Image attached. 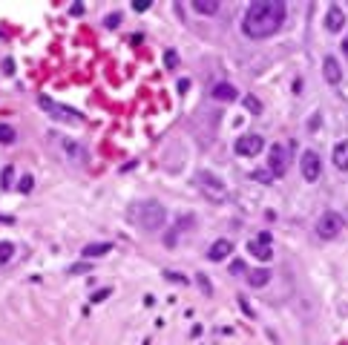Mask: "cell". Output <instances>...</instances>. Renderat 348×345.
I'll list each match as a JSON object with an SVG mask.
<instances>
[{
	"label": "cell",
	"instance_id": "obj_27",
	"mask_svg": "<svg viewBox=\"0 0 348 345\" xmlns=\"http://www.w3.org/2000/svg\"><path fill=\"white\" fill-rule=\"evenodd\" d=\"M12 173H15L12 167H6V170H3V178H0V184H3V190H6V187L12 184Z\"/></svg>",
	"mask_w": 348,
	"mask_h": 345
},
{
	"label": "cell",
	"instance_id": "obj_20",
	"mask_svg": "<svg viewBox=\"0 0 348 345\" xmlns=\"http://www.w3.org/2000/svg\"><path fill=\"white\" fill-rule=\"evenodd\" d=\"M15 138H18V133L9 124H0V144H15Z\"/></svg>",
	"mask_w": 348,
	"mask_h": 345
},
{
	"label": "cell",
	"instance_id": "obj_9",
	"mask_svg": "<svg viewBox=\"0 0 348 345\" xmlns=\"http://www.w3.org/2000/svg\"><path fill=\"white\" fill-rule=\"evenodd\" d=\"M190 224H193V219H190V216H181L179 224H173V227L164 233V248H176V242H179V233H181V230H187Z\"/></svg>",
	"mask_w": 348,
	"mask_h": 345
},
{
	"label": "cell",
	"instance_id": "obj_35",
	"mask_svg": "<svg viewBox=\"0 0 348 345\" xmlns=\"http://www.w3.org/2000/svg\"><path fill=\"white\" fill-rule=\"evenodd\" d=\"M256 239H259V242H265V245H270V233H259Z\"/></svg>",
	"mask_w": 348,
	"mask_h": 345
},
{
	"label": "cell",
	"instance_id": "obj_5",
	"mask_svg": "<svg viewBox=\"0 0 348 345\" xmlns=\"http://www.w3.org/2000/svg\"><path fill=\"white\" fill-rule=\"evenodd\" d=\"M299 170H302V178L308 184H314L317 178L322 176V161H320V152L314 150H305L302 159H299Z\"/></svg>",
	"mask_w": 348,
	"mask_h": 345
},
{
	"label": "cell",
	"instance_id": "obj_30",
	"mask_svg": "<svg viewBox=\"0 0 348 345\" xmlns=\"http://www.w3.org/2000/svg\"><path fill=\"white\" fill-rule=\"evenodd\" d=\"M90 271V265L87 262H81V265H72V274H87Z\"/></svg>",
	"mask_w": 348,
	"mask_h": 345
},
{
	"label": "cell",
	"instance_id": "obj_33",
	"mask_svg": "<svg viewBox=\"0 0 348 345\" xmlns=\"http://www.w3.org/2000/svg\"><path fill=\"white\" fill-rule=\"evenodd\" d=\"M3 72H6V75H12V72H15V63L6 61V63H3Z\"/></svg>",
	"mask_w": 348,
	"mask_h": 345
},
{
	"label": "cell",
	"instance_id": "obj_32",
	"mask_svg": "<svg viewBox=\"0 0 348 345\" xmlns=\"http://www.w3.org/2000/svg\"><path fill=\"white\" fill-rule=\"evenodd\" d=\"M72 15H81V12H84V3H72Z\"/></svg>",
	"mask_w": 348,
	"mask_h": 345
},
{
	"label": "cell",
	"instance_id": "obj_29",
	"mask_svg": "<svg viewBox=\"0 0 348 345\" xmlns=\"http://www.w3.org/2000/svg\"><path fill=\"white\" fill-rule=\"evenodd\" d=\"M109 293H112L109 288H104V291H98V293H92V302H104V299L109 296Z\"/></svg>",
	"mask_w": 348,
	"mask_h": 345
},
{
	"label": "cell",
	"instance_id": "obj_14",
	"mask_svg": "<svg viewBox=\"0 0 348 345\" xmlns=\"http://www.w3.org/2000/svg\"><path fill=\"white\" fill-rule=\"evenodd\" d=\"M210 95L216 98V101H236V95H239V92H236V87H233V84H216L213 89H210Z\"/></svg>",
	"mask_w": 348,
	"mask_h": 345
},
{
	"label": "cell",
	"instance_id": "obj_15",
	"mask_svg": "<svg viewBox=\"0 0 348 345\" xmlns=\"http://www.w3.org/2000/svg\"><path fill=\"white\" fill-rule=\"evenodd\" d=\"M334 167L348 170V141H339L337 147H334Z\"/></svg>",
	"mask_w": 348,
	"mask_h": 345
},
{
	"label": "cell",
	"instance_id": "obj_7",
	"mask_svg": "<svg viewBox=\"0 0 348 345\" xmlns=\"http://www.w3.org/2000/svg\"><path fill=\"white\" fill-rule=\"evenodd\" d=\"M41 101V106H44L49 115H55V118H61V121H81V115L78 112H72V109H63L61 104H55V101H49L46 95H41L37 98Z\"/></svg>",
	"mask_w": 348,
	"mask_h": 345
},
{
	"label": "cell",
	"instance_id": "obj_3",
	"mask_svg": "<svg viewBox=\"0 0 348 345\" xmlns=\"http://www.w3.org/2000/svg\"><path fill=\"white\" fill-rule=\"evenodd\" d=\"M339 230H342V216L334 210H325L317 221V236L320 239H334V236H339Z\"/></svg>",
	"mask_w": 348,
	"mask_h": 345
},
{
	"label": "cell",
	"instance_id": "obj_18",
	"mask_svg": "<svg viewBox=\"0 0 348 345\" xmlns=\"http://www.w3.org/2000/svg\"><path fill=\"white\" fill-rule=\"evenodd\" d=\"M193 9H196L199 15H216V12H219V3H216V0H193Z\"/></svg>",
	"mask_w": 348,
	"mask_h": 345
},
{
	"label": "cell",
	"instance_id": "obj_8",
	"mask_svg": "<svg viewBox=\"0 0 348 345\" xmlns=\"http://www.w3.org/2000/svg\"><path fill=\"white\" fill-rule=\"evenodd\" d=\"M322 75H325V84H331V87H337V84H342V66H339L337 58H325L322 61Z\"/></svg>",
	"mask_w": 348,
	"mask_h": 345
},
{
	"label": "cell",
	"instance_id": "obj_19",
	"mask_svg": "<svg viewBox=\"0 0 348 345\" xmlns=\"http://www.w3.org/2000/svg\"><path fill=\"white\" fill-rule=\"evenodd\" d=\"M12 256H15V245L12 242H0V265L12 262Z\"/></svg>",
	"mask_w": 348,
	"mask_h": 345
},
{
	"label": "cell",
	"instance_id": "obj_11",
	"mask_svg": "<svg viewBox=\"0 0 348 345\" xmlns=\"http://www.w3.org/2000/svg\"><path fill=\"white\" fill-rule=\"evenodd\" d=\"M230 253H233V242H230V239H219V242H213V248L207 250L210 262H222V259H227Z\"/></svg>",
	"mask_w": 348,
	"mask_h": 345
},
{
	"label": "cell",
	"instance_id": "obj_31",
	"mask_svg": "<svg viewBox=\"0 0 348 345\" xmlns=\"http://www.w3.org/2000/svg\"><path fill=\"white\" fill-rule=\"evenodd\" d=\"M242 271H245V262H239V259H236V262L230 265V274H242Z\"/></svg>",
	"mask_w": 348,
	"mask_h": 345
},
{
	"label": "cell",
	"instance_id": "obj_21",
	"mask_svg": "<svg viewBox=\"0 0 348 345\" xmlns=\"http://www.w3.org/2000/svg\"><path fill=\"white\" fill-rule=\"evenodd\" d=\"M164 63H167V69H176V66H179V52H176V49H167Z\"/></svg>",
	"mask_w": 348,
	"mask_h": 345
},
{
	"label": "cell",
	"instance_id": "obj_34",
	"mask_svg": "<svg viewBox=\"0 0 348 345\" xmlns=\"http://www.w3.org/2000/svg\"><path fill=\"white\" fill-rule=\"evenodd\" d=\"M239 305H242V311H245V314H248V317H253V311H250V305L245 299H239Z\"/></svg>",
	"mask_w": 348,
	"mask_h": 345
},
{
	"label": "cell",
	"instance_id": "obj_6",
	"mask_svg": "<svg viewBox=\"0 0 348 345\" xmlns=\"http://www.w3.org/2000/svg\"><path fill=\"white\" fill-rule=\"evenodd\" d=\"M268 164H270V173L274 176H285L288 173V164H291V156H288V150L282 147V144H274L268 152Z\"/></svg>",
	"mask_w": 348,
	"mask_h": 345
},
{
	"label": "cell",
	"instance_id": "obj_17",
	"mask_svg": "<svg viewBox=\"0 0 348 345\" xmlns=\"http://www.w3.org/2000/svg\"><path fill=\"white\" fill-rule=\"evenodd\" d=\"M248 282L253 285V288H265V285L270 282V271H268V267H259V271L248 274Z\"/></svg>",
	"mask_w": 348,
	"mask_h": 345
},
{
	"label": "cell",
	"instance_id": "obj_25",
	"mask_svg": "<svg viewBox=\"0 0 348 345\" xmlns=\"http://www.w3.org/2000/svg\"><path fill=\"white\" fill-rule=\"evenodd\" d=\"M20 193H29V190H32V187H35V178H32V176H23V178H20Z\"/></svg>",
	"mask_w": 348,
	"mask_h": 345
},
{
	"label": "cell",
	"instance_id": "obj_13",
	"mask_svg": "<svg viewBox=\"0 0 348 345\" xmlns=\"http://www.w3.org/2000/svg\"><path fill=\"white\" fill-rule=\"evenodd\" d=\"M199 184L205 187L207 193L213 190V193L219 196V199H222V196H224V184H222V181H219V178L213 176V173H199Z\"/></svg>",
	"mask_w": 348,
	"mask_h": 345
},
{
	"label": "cell",
	"instance_id": "obj_22",
	"mask_svg": "<svg viewBox=\"0 0 348 345\" xmlns=\"http://www.w3.org/2000/svg\"><path fill=\"white\" fill-rule=\"evenodd\" d=\"M250 176L256 178V181H262V184H270V181H274V176H270L268 170H253Z\"/></svg>",
	"mask_w": 348,
	"mask_h": 345
},
{
	"label": "cell",
	"instance_id": "obj_36",
	"mask_svg": "<svg viewBox=\"0 0 348 345\" xmlns=\"http://www.w3.org/2000/svg\"><path fill=\"white\" fill-rule=\"evenodd\" d=\"M342 52L348 55V37H345V41H342Z\"/></svg>",
	"mask_w": 348,
	"mask_h": 345
},
{
	"label": "cell",
	"instance_id": "obj_28",
	"mask_svg": "<svg viewBox=\"0 0 348 345\" xmlns=\"http://www.w3.org/2000/svg\"><path fill=\"white\" fill-rule=\"evenodd\" d=\"M133 9L135 12H147L150 9V0H133Z\"/></svg>",
	"mask_w": 348,
	"mask_h": 345
},
{
	"label": "cell",
	"instance_id": "obj_24",
	"mask_svg": "<svg viewBox=\"0 0 348 345\" xmlns=\"http://www.w3.org/2000/svg\"><path fill=\"white\" fill-rule=\"evenodd\" d=\"M245 106H248V112H262V104L253 95H245Z\"/></svg>",
	"mask_w": 348,
	"mask_h": 345
},
{
	"label": "cell",
	"instance_id": "obj_16",
	"mask_svg": "<svg viewBox=\"0 0 348 345\" xmlns=\"http://www.w3.org/2000/svg\"><path fill=\"white\" fill-rule=\"evenodd\" d=\"M109 250H112V245L109 242H95V245H87L84 248V256L92 259V256H107Z\"/></svg>",
	"mask_w": 348,
	"mask_h": 345
},
{
	"label": "cell",
	"instance_id": "obj_10",
	"mask_svg": "<svg viewBox=\"0 0 348 345\" xmlns=\"http://www.w3.org/2000/svg\"><path fill=\"white\" fill-rule=\"evenodd\" d=\"M342 26H345L342 9H339V6H328V12H325V29H328V32H339Z\"/></svg>",
	"mask_w": 348,
	"mask_h": 345
},
{
	"label": "cell",
	"instance_id": "obj_26",
	"mask_svg": "<svg viewBox=\"0 0 348 345\" xmlns=\"http://www.w3.org/2000/svg\"><path fill=\"white\" fill-rule=\"evenodd\" d=\"M118 23H121V15H118V12H112V15H109V18L104 20V26H107V29H115Z\"/></svg>",
	"mask_w": 348,
	"mask_h": 345
},
{
	"label": "cell",
	"instance_id": "obj_23",
	"mask_svg": "<svg viewBox=\"0 0 348 345\" xmlns=\"http://www.w3.org/2000/svg\"><path fill=\"white\" fill-rule=\"evenodd\" d=\"M196 282H199V288H202V293H213V285H210V279H207L205 274H199Z\"/></svg>",
	"mask_w": 348,
	"mask_h": 345
},
{
	"label": "cell",
	"instance_id": "obj_1",
	"mask_svg": "<svg viewBox=\"0 0 348 345\" xmlns=\"http://www.w3.org/2000/svg\"><path fill=\"white\" fill-rule=\"evenodd\" d=\"M285 23V3L279 0H256L250 3L245 18H242V32L253 41H262V37L277 35Z\"/></svg>",
	"mask_w": 348,
	"mask_h": 345
},
{
	"label": "cell",
	"instance_id": "obj_12",
	"mask_svg": "<svg viewBox=\"0 0 348 345\" xmlns=\"http://www.w3.org/2000/svg\"><path fill=\"white\" fill-rule=\"evenodd\" d=\"M248 253H250L253 259H259V262H268V259L274 256V250H270V245H265V242H259V239L248 242Z\"/></svg>",
	"mask_w": 348,
	"mask_h": 345
},
{
	"label": "cell",
	"instance_id": "obj_2",
	"mask_svg": "<svg viewBox=\"0 0 348 345\" xmlns=\"http://www.w3.org/2000/svg\"><path fill=\"white\" fill-rule=\"evenodd\" d=\"M130 221L135 227L147 230V233H156V230H161L167 224V210L156 199H144V202L130 204Z\"/></svg>",
	"mask_w": 348,
	"mask_h": 345
},
{
	"label": "cell",
	"instance_id": "obj_4",
	"mask_svg": "<svg viewBox=\"0 0 348 345\" xmlns=\"http://www.w3.org/2000/svg\"><path fill=\"white\" fill-rule=\"evenodd\" d=\"M233 150L239 152L242 159H250V156H256V152L265 150V138L256 133H245L236 138V144H233Z\"/></svg>",
	"mask_w": 348,
	"mask_h": 345
}]
</instances>
